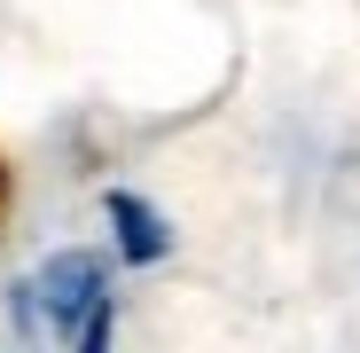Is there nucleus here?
<instances>
[{
    "label": "nucleus",
    "instance_id": "1",
    "mask_svg": "<svg viewBox=\"0 0 360 353\" xmlns=\"http://www.w3.org/2000/svg\"><path fill=\"white\" fill-rule=\"evenodd\" d=\"M102 283H110L102 252H55V259L39 267V283H32V290H39V314H47L55 330H79V322L110 299Z\"/></svg>",
    "mask_w": 360,
    "mask_h": 353
},
{
    "label": "nucleus",
    "instance_id": "2",
    "mask_svg": "<svg viewBox=\"0 0 360 353\" xmlns=\"http://www.w3.org/2000/svg\"><path fill=\"white\" fill-rule=\"evenodd\" d=\"M110 228H117V252H126L134 267H157V259L172 252L165 212H157L149 197H134V189H110Z\"/></svg>",
    "mask_w": 360,
    "mask_h": 353
}]
</instances>
